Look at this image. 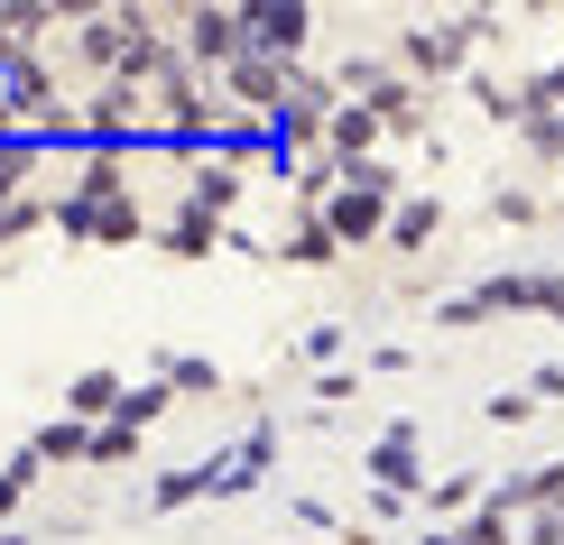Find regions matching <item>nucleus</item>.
Here are the masks:
<instances>
[{"instance_id":"obj_1","label":"nucleus","mask_w":564,"mask_h":545,"mask_svg":"<svg viewBox=\"0 0 564 545\" xmlns=\"http://www.w3.org/2000/svg\"><path fill=\"white\" fill-rule=\"evenodd\" d=\"M185 56L195 65H241L250 56V10H185Z\"/></svg>"},{"instance_id":"obj_2","label":"nucleus","mask_w":564,"mask_h":545,"mask_svg":"<svg viewBox=\"0 0 564 545\" xmlns=\"http://www.w3.org/2000/svg\"><path fill=\"white\" fill-rule=\"evenodd\" d=\"M315 37V10H305V0H278V10H250V56H296V46Z\"/></svg>"},{"instance_id":"obj_3","label":"nucleus","mask_w":564,"mask_h":545,"mask_svg":"<svg viewBox=\"0 0 564 545\" xmlns=\"http://www.w3.org/2000/svg\"><path fill=\"white\" fill-rule=\"evenodd\" d=\"M324 139H334V167H370V149H380V111L370 102H334V121H324Z\"/></svg>"},{"instance_id":"obj_4","label":"nucleus","mask_w":564,"mask_h":545,"mask_svg":"<svg viewBox=\"0 0 564 545\" xmlns=\"http://www.w3.org/2000/svg\"><path fill=\"white\" fill-rule=\"evenodd\" d=\"M463 46H473V29L454 19V29H408V37H398V56H408L416 75H454V65H463Z\"/></svg>"},{"instance_id":"obj_5","label":"nucleus","mask_w":564,"mask_h":545,"mask_svg":"<svg viewBox=\"0 0 564 545\" xmlns=\"http://www.w3.org/2000/svg\"><path fill=\"white\" fill-rule=\"evenodd\" d=\"M84 130H102V149H111V139H130V130H149V102H139V84H111V92H93Z\"/></svg>"},{"instance_id":"obj_6","label":"nucleus","mask_w":564,"mask_h":545,"mask_svg":"<svg viewBox=\"0 0 564 545\" xmlns=\"http://www.w3.org/2000/svg\"><path fill=\"white\" fill-rule=\"evenodd\" d=\"M185 204H204V212H231V204H241V157H231V149L195 157V185H185Z\"/></svg>"},{"instance_id":"obj_7","label":"nucleus","mask_w":564,"mask_h":545,"mask_svg":"<svg viewBox=\"0 0 564 545\" xmlns=\"http://www.w3.org/2000/svg\"><path fill=\"white\" fill-rule=\"evenodd\" d=\"M361 471H380V490H389V500H398V490H416V425H398V435H380Z\"/></svg>"},{"instance_id":"obj_8","label":"nucleus","mask_w":564,"mask_h":545,"mask_svg":"<svg viewBox=\"0 0 564 545\" xmlns=\"http://www.w3.org/2000/svg\"><path fill=\"white\" fill-rule=\"evenodd\" d=\"M324 222H334V241H380V195H361V185H343L334 204H324Z\"/></svg>"},{"instance_id":"obj_9","label":"nucleus","mask_w":564,"mask_h":545,"mask_svg":"<svg viewBox=\"0 0 564 545\" xmlns=\"http://www.w3.org/2000/svg\"><path fill=\"white\" fill-rule=\"evenodd\" d=\"M158 241H167V259H204V250H214V241H223V212H204V204H185V212H176V222H167V231H158Z\"/></svg>"},{"instance_id":"obj_10","label":"nucleus","mask_w":564,"mask_h":545,"mask_svg":"<svg viewBox=\"0 0 564 545\" xmlns=\"http://www.w3.org/2000/svg\"><path fill=\"white\" fill-rule=\"evenodd\" d=\"M121 397H130V389H121L111 370H84L75 389H65V416H75V425H84V416H121Z\"/></svg>"},{"instance_id":"obj_11","label":"nucleus","mask_w":564,"mask_h":545,"mask_svg":"<svg viewBox=\"0 0 564 545\" xmlns=\"http://www.w3.org/2000/svg\"><path fill=\"white\" fill-rule=\"evenodd\" d=\"M334 250H343L334 222H296L288 241H278V259H296V269H334Z\"/></svg>"},{"instance_id":"obj_12","label":"nucleus","mask_w":564,"mask_h":545,"mask_svg":"<svg viewBox=\"0 0 564 545\" xmlns=\"http://www.w3.org/2000/svg\"><path fill=\"white\" fill-rule=\"evenodd\" d=\"M29 454H37V462H84V454H93V435H84L75 416H56V425H37V444H29Z\"/></svg>"},{"instance_id":"obj_13","label":"nucleus","mask_w":564,"mask_h":545,"mask_svg":"<svg viewBox=\"0 0 564 545\" xmlns=\"http://www.w3.org/2000/svg\"><path fill=\"white\" fill-rule=\"evenodd\" d=\"M370 111H380V130H416V121H426V102H416V84H380V92H370Z\"/></svg>"},{"instance_id":"obj_14","label":"nucleus","mask_w":564,"mask_h":545,"mask_svg":"<svg viewBox=\"0 0 564 545\" xmlns=\"http://www.w3.org/2000/svg\"><path fill=\"white\" fill-rule=\"evenodd\" d=\"M435 222H444L435 204H398V222H389V250H426V241H435Z\"/></svg>"},{"instance_id":"obj_15","label":"nucleus","mask_w":564,"mask_h":545,"mask_svg":"<svg viewBox=\"0 0 564 545\" xmlns=\"http://www.w3.org/2000/svg\"><path fill=\"white\" fill-rule=\"evenodd\" d=\"M158 416H167V389H130V397H121V416H111V425H130V435H149Z\"/></svg>"},{"instance_id":"obj_16","label":"nucleus","mask_w":564,"mask_h":545,"mask_svg":"<svg viewBox=\"0 0 564 545\" xmlns=\"http://www.w3.org/2000/svg\"><path fill=\"white\" fill-rule=\"evenodd\" d=\"M139 454V435H130V425H102V435H93V454L84 462H130Z\"/></svg>"},{"instance_id":"obj_17","label":"nucleus","mask_w":564,"mask_h":545,"mask_svg":"<svg viewBox=\"0 0 564 545\" xmlns=\"http://www.w3.org/2000/svg\"><path fill=\"white\" fill-rule=\"evenodd\" d=\"M37 471H46L37 454H19L10 471H0V517H10V509H19V490H29V481H37Z\"/></svg>"},{"instance_id":"obj_18","label":"nucleus","mask_w":564,"mask_h":545,"mask_svg":"<svg viewBox=\"0 0 564 545\" xmlns=\"http://www.w3.org/2000/svg\"><path fill=\"white\" fill-rule=\"evenodd\" d=\"M500 536H509V509H500V500H490V509H481V517H473V527H463L454 545H500Z\"/></svg>"},{"instance_id":"obj_19","label":"nucleus","mask_w":564,"mask_h":545,"mask_svg":"<svg viewBox=\"0 0 564 545\" xmlns=\"http://www.w3.org/2000/svg\"><path fill=\"white\" fill-rule=\"evenodd\" d=\"M37 212H46L37 195H19V204H0V250H10V241H19V231H29V222H37Z\"/></svg>"},{"instance_id":"obj_20","label":"nucleus","mask_w":564,"mask_h":545,"mask_svg":"<svg viewBox=\"0 0 564 545\" xmlns=\"http://www.w3.org/2000/svg\"><path fill=\"white\" fill-rule=\"evenodd\" d=\"M167 379H176V389H223L214 361H167Z\"/></svg>"},{"instance_id":"obj_21","label":"nucleus","mask_w":564,"mask_h":545,"mask_svg":"<svg viewBox=\"0 0 564 545\" xmlns=\"http://www.w3.org/2000/svg\"><path fill=\"white\" fill-rule=\"evenodd\" d=\"M343 351V324H305V361H334Z\"/></svg>"}]
</instances>
